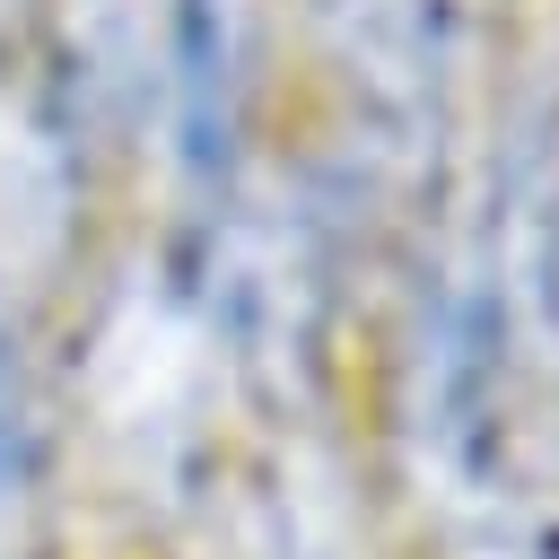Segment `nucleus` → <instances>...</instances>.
Wrapping results in <instances>:
<instances>
[{"instance_id":"obj_1","label":"nucleus","mask_w":559,"mask_h":559,"mask_svg":"<svg viewBox=\"0 0 559 559\" xmlns=\"http://www.w3.org/2000/svg\"><path fill=\"white\" fill-rule=\"evenodd\" d=\"M498 9L507 0H314L323 61L358 122V175H341L349 201L367 183H411L419 201H437V166L463 140Z\"/></svg>"},{"instance_id":"obj_2","label":"nucleus","mask_w":559,"mask_h":559,"mask_svg":"<svg viewBox=\"0 0 559 559\" xmlns=\"http://www.w3.org/2000/svg\"><path fill=\"white\" fill-rule=\"evenodd\" d=\"M166 140L175 166L192 183V201H210L218 183L245 175V140H253V105H262V0H166Z\"/></svg>"},{"instance_id":"obj_3","label":"nucleus","mask_w":559,"mask_h":559,"mask_svg":"<svg viewBox=\"0 0 559 559\" xmlns=\"http://www.w3.org/2000/svg\"><path fill=\"white\" fill-rule=\"evenodd\" d=\"M52 489V402L35 367V297L0 271V559L35 550Z\"/></svg>"}]
</instances>
